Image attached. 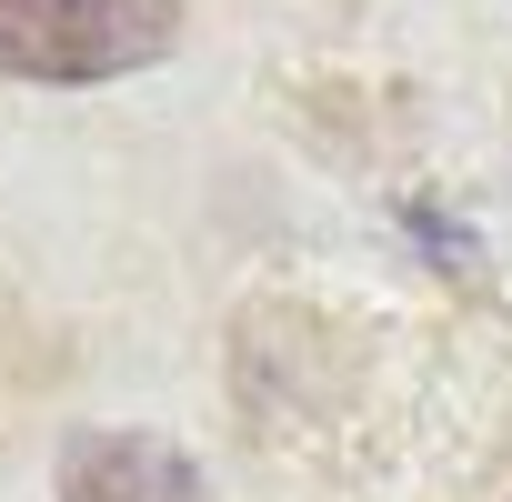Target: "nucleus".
<instances>
[{"instance_id":"nucleus-1","label":"nucleus","mask_w":512,"mask_h":502,"mask_svg":"<svg viewBox=\"0 0 512 502\" xmlns=\"http://www.w3.org/2000/svg\"><path fill=\"white\" fill-rule=\"evenodd\" d=\"M181 41V0H0V81H121Z\"/></svg>"},{"instance_id":"nucleus-2","label":"nucleus","mask_w":512,"mask_h":502,"mask_svg":"<svg viewBox=\"0 0 512 502\" xmlns=\"http://www.w3.org/2000/svg\"><path fill=\"white\" fill-rule=\"evenodd\" d=\"M61 502H211V482L171 432L101 422L61 442Z\"/></svg>"}]
</instances>
